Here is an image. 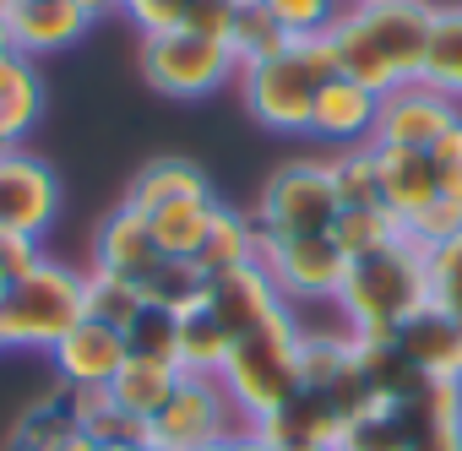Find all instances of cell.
<instances>
[{
    "instance_id": "18",
    "label": "cell",
    "mask_w": 462,
    "mask_h": 451,
    "mask_svg": "<svg viewBox=\"0 0 462 451\" xmlns=\"http://www.w3.org/2000/svg\"><path fill=\"white\" fill-rule=\"evenodd\" d=\"M289 299L273 289V278L251 262V267H240V272H223V278H212L207 283V310L235 332V337H245V332H256L262 321H273L278 310H283Z\"/></svg>"
},
{
    "instance_id": "7",
    "label": "cell",
    "mask_w": 462,
    "mask_h": 451,
    "mask_svg": "<svg viewBox=\"0 0 462 451\" xmlns=\"http://www.w3.org/2000/svg\"><path fill=\"white\" fill-rule=\"evenodd\" d=\"M142 77L169 98H207L240 77V60L223 33L163 28V33H142Z\"/></svg>"
},
{
    "instance_id": "1",
    "label": "cell",
    "mask_w": 462,
    "mask_h": 451,
    "mask_svg": "<svg viewBox=\"0 0 462 451\" xmlns=\"http://www.w3.org/2000/svg\"><path fill=\"white\" fill-rule=\"evenodd\" d=\"M435 12V0H348L327 28L337 77L370 87L375 98H386L402 82H419L430 60Z\"/></svg>"
},
{
    "instance_id": "44",
    "label": "cell",
    "mask_w": 462,
    "mask_h": 451,
    "mask_svg": "<svg viewBox=\"0 0 462 451\" xmlns=\"http://www.w3.org/2000/svg\"><path fill=\"white\" fill-rule=\"evenodd\" d=\"M17 60H23V55L12 50V39H6V28H0V77H6V71H12Z\"/></svg>"
},
{
    "instance_id": "10",
    "label": "cell",
    "mask_w": 462,
    "mask_h": 451,
    "mask_svg": "<svg viewBox=\"0 0 462 451\" xmlns=\"http://www.w3.org/2000/svg\"><path fill=\"white\" fill-rule=\"evenodd\" d=\"M462 115V104L451 98V93H440L435 82H402V87H392L386 98H381V109H375V136H370V147H402V152H430L440 136H446V125Z\"/></svg>"
},
{
    "instance_id": "22",
    "label": "cell",
    "mask_w": 462,
    "mask_h": 451,
    "mask_svg": "<svg viewBox=\"0 0 462 451\" xmlns=\"http://www.w3.org/2000/svg\"><path fill=\"white\" fill-rule=\"evenodd\" d=\"M190 262H196V272H201L207 283L223 278V272L251 267V262H256V223H251L245 212H235V207H223L217 223H212V235L201 240V251H196Z\"/></svg>"
},
{
    "instance_id": "16",
    "label": "cell",
    "mask_w": 462,
    "mask_h": 451,
    "mask_svg": "<svg viewBox=\"0 0 462 451\" xmlns=\"http://www.w3.org/2000/svg\"><path fill=\"white\" fill-rule=\"evenodd\" d=\"M163 262H169V256L158 251V240H152V229H147V217H142V212H131L125 201L98 223L93 267H104V272H115V278H125V283H136V289H142Z\"/></svg>"
},
{
    "instance_id": "36",
    "label": "cell",
    "mask_w": 462,
    "mask_h": 451,
    "mask_svg": "<svg viewBox=\"0 0 462 451\" xmlns=\"http://www.w3.org/2000/svg\"><path fill=\"white\" fill-rule=\"evenodd\" d=\"M332 451H402V435H397L386 402H375V408H365L359 419H348Z\"/></svg>"
},
{
    "instance_id": "25",
    "label": "cell",
    "mask_w": 462,
    "mask_h": 451,
    "mask_svg": "<svg viewBox=\"0 0 462 451\" xmlns=\"http://www.w3.org/2000/svg\"><path fill=\"white\" fill-rule=\"evenodd\" d=\"M174 386H180V370H174V364H158V359H125V370L109 381V397H115L125 413H136V419L152 424V413L174 397Z\"/></svg>"
},
{
    "instance_id": "32",
    "label": "cell",
    "mask_w": 462,
    "mask_h": 451,
    "mask_svg": "<svg viewBox=\"0 0 462 451\" xmlns=\"http://www.w3.org/2000/svg\"><path fill=\"white\" fill-rule=\"evenodd\" d=\"M125 343H131V359H158L180 370V316L174 310L142 305V316L125 327Z\"/></svg>"
},
{
    "instance_id": "21",
    "label": "cell",
    "mask_w": 462,
    "mask_h": 451,
    "mask_svg": "<svg viewBox=\"0 0 462 451\" xmlns=\"http://www.w3.org/2000/svg\"><path fill=\"white\" fill-rule=\"evenodd\" d=\"M185 196H212L207 174H201L190 158H152L147 169H136V179H131V190H125V207L147 217V212H158V207H169V201H185Z\"/></svg>"
},
{
    "instance_id": "15",
    "label": "cell",
    "mask_w": 462,
    "mask_h": 451,
    "mask_svg": "<svg viewBox=\"0 0 462 451\" xmlns=\"http://www.w3.org/2000/svg\"><path fill=\"white\" fill-rule=\"evenodd\" d=\"M375 109H381V98H375L370 87H359V82H348V77H332V82H321V93H316V109H310V131H305V136L327 142L332 152L370 147V136H375Z\"/></svg>"
},
{
    "instance_id": "9",
    "label": "cell",
    "mask_w": 462,
    "mask_h": 451,
    "mask_svg": "<svg viewBox=\"0 0 462 451\" xmlns=\"http://www.w3.org/2000/svg\"><path fill=\"white\" fill-rule=\"evenodd\" d=\"M256 267L273 278L283 299H316L337 305V289L348 278V256L332 235H305V240H273L256 235Z\"/></svg>"
},
{
    "instance_id": "38",
    "label": "cell",
    "mask_w": 462,
    "mask_h": 451,
    "mask_svg": "<svg viewBox=\"0 0 462 451\" xmlns=\"http://www.w3.org/2000/svg\"><path fill=\"white\" fill-rule=\"evenodd\" d=\"M430 169H435V179H440V196H451V201H462V115L446 125V136L430 147Z\"/></svg>"
},
{
    "instance_id": "46",
    "label": "cell",
    "mask_w": 462,
    "mask_h": 451,
    "mask_svg": "<svg viewBox=\"0 0 462 451\" xmlns=\"http://www.w3.org/2000/svg\"><path fill=\"white\" fill-rule=\"evenodd\" d=\"M6 152H17V142H12L6 131H0V158H6Z\"/></svg>"
},
{
    "instance_id": "19",
    "label": "cell",
    "mask_w": 462,
    "mask_h": 451,
    "mask_svg": "<svg viewBox=\"0 0 462 451\" xmlns=\"http://www.w3.org/2000/svg\"><path fill=\"white\" fill-rule=\"evenodd\" d=\"M370 152H375V174H381V201L402 223L440 201V179L430 169V152H402V147H370Z\"/></svg>"
},
{
    "instance_id": "29",
    "label": "cell",
    "mask_w": 462,
    "mask_h": 451,
    "mask_svg": "<svg viewBox=\"0 0 462 451\" xmlns=\"http://www.w3.org/2000/svg\"><path fill=\"white\" fill-rule=\"evenodd\" d=\"M82 294H88V321H104L115 332H125L142 316V305H147L136 283H125V278H115L104 267H88L82 272Z\"/></svg>"
},
{
    "instance_id": "37",
    "label": "cell",
    "mask_w": 462,
    "mask_h": 451,
    "mask_svg": "<svg viewBox=\"0 0 462 451\" xmlns=\"http://www.w3.org/2000/svg\"><path fill=\"white\" fill-rule=\"evenodd\" d=\"M402 235H408V240H419V245H446V240H457V235H462V201L440 196L435 207H424L419 217H408V223H402Z\"/></svg>"
},
{
    "instance_id": "34",
    "label": "cell",
    "mask_w": 462,
    "mask_h": 451,
    "mask_svg": "<svg viewBox=\"0 0 462 451\" xmlns=\"http://www.w3.org/2000/svg\"><path fill=\"white\" fill-rule=\"evenodd\" d=\"M430 305L462 327V235L446 245H430Z\"/></svg>"
},
{
    "instance_id": "30",
    "label": "cell",
    "mask_w": 462,
    "mask_h": 451,
    "mask_svg": "<svg viewBox=\"0 0 462 451\" xmlns=\"http://www.w3.org/2000/svg\"><path fill=\"white\" fill-rule=\"evenodd\" d=\"M424 82H435L440 93H451V98L462 104V6H440V12H435Z\"/></svg>"
},
{
    "instance_id": "13",
    "label": "cell",
    "mask_w": 462,
    "mask_h": 451,
    "mask_svg": "<svg viewBox=\"0 0 462 451\" xmlns=\"http://www.w3.org/2000/svg\"><path fill=\"white\" fill-rule=\"evenodd\" d=\"M125 359H131L125 332H115V327H104V321H88V316H82V321L55 343V354H50L60 386H109V381L125 370Z\"/></svg>"
},
{
    "instance_id": "27",
    "label": "cell",
    "mask_w": 462,
    "mask_h": 451,
    "mask_svg": "<svg viewBox=\"0 0 462 451\" xmlns=\"http://www.w3.org/2000/svg\"><path fill=\"white\" fill-rule=\"evenodd\" d=\"M44 115V82L33 71V60L23 55L6 77H0V131H6L12 142H23Z\"/></svg>"
},
{
    "instance_id": "11",
    "label": "cell",
    "mask_w": 462,
    "mask_h": 451,
    "mask_svg": "<svg viewBox=\"0 0 462 451\" xmlns=\"http://www.w3.org/2000/svg\"><path fill=\"white\" fill-rule=\"evenodd\" d=\"M60 217V179L44 158L33 152H6L0 158V235L17 240H44L50 223Z\"/></svg>"
},
{
    "instance_id": "35",
    "label": "cell",
    "mask_w": 462,
    "mask_h": 451,
    "mask_svg": "<svg viewBox=\"0 0 462 451\" xmlns=\"http://www.w3.org/2000/svg\"><path fill=\"white\" fill-rule=\"evenodd\" d=\"M262 6L283 23L289 39H316L337 23V12L348 6V0H262Z\"/></svg>"
},
{
    "instance_id": "23",
    "label": "cell",
    "mask_w": 462,
    "mask_h": 451,
    "mask_svg": "<svg viewBox=\"0 0 462 451\" xmlns=\"http://www.w3.org/2000/svg\"><path fill=\"white\" fill-rule=\"evenodd\" d=\"M228 348H235V332L207 310V299L180 316V370L185 375H223Z\"/></svg>"
},
{
    "instance_id": "24",
    "label": "cell",
    "mask_w": 462,
    "mask_h": 451,
    "mask_svg": "<svg viewBox=\"0 0 462 451\" xmlns=\"http://www.w3.org/2000/svg\"><path fill=\"white\" fill-rule=\"evenodd\" d=\"M228 50H235V60H240V71L245 66H262V60H273V55H283L289 50V33H283V23L262 6V0H240L235 12H228Z\"/></svg>"
},
{
    "instance_id": "4",
    "label": "cell",
    "mask_w": 462,
    "mask_h": 451,
    "mask_svg": "<svg viewBox=\"0 0 462 451\" xmlns=\"http://www.w3.org/2000/svg\"><path fill=\"white\" fill-rule=\"evenodd\" d=\"M337 77V55H332V39L316 33V39H289L283 55L262 60V66H245L235 82H240V98H245V115L267 131H283V136H305L310 131V109H316V93L321 82Z\"/></svg>"
},
{
    "instance_id": "43",
    "label": "cell",
    "mask_w": 462,
    "mask_h": 451,
    "mask_svg": "<svg viewBox=\"0 0 462 451\" xmlns=\"http://www.w3.org/2000/svg\"><path fill=\"white\" fill-rule=\"evenodd\" d=\"M120 6H125V0H82V12H88L93 23H104V17H115Z\"/></svg>"
},
{
    "instance_id": "45",
    "label": "cell",
    "mask_w": 462,
    "mask_h": 451,
    "mask_svg": "<svg viewBox=\"0 0 462 451\" xmlns=\"http://www.w3.org/2000/svg\"><path fill=\"white\" fill-rule=\"evenodd\" d=\"M6 294H12V272L0 267V305H6Z\"/></svg>"
},
{
    "instance_id": "39",
    "label": "cell",
    "mask_w": 462,
    "mask_h": 451,
    "mask_svg": "<svg viewBox=\"0 0 462 451\" xmlns=\"http://www.w3.org/2000/svg\"><path fill=\"white\" fill-rule=\"evenodd\" d=\"M190 6H196V0H125L120 12H125L142 33H163V28H185Z\"/></svg>"
},
{
    "instance_id": "3",
    "label": "cell",
    "mask_w": 462,
    "mask_h": 451,
    "mask_svg": "<svg viewBox=\"0 0 462 451\" xmlns=\"http://www.w3.org/2000/svg\"><path fill=\"white\" fill-rule=\"evenodd\" d=\"M305 327L294 321V310L283 305L273 321H262L256 332L235 337V348H228V364H223V391L228 402L240 408V419L256 429L262 419L283 413L300 386H305Z\"/></svg>"
},
{
    "instance_id": "6",
    "label": "cell",
    "mask_w": 462,
    "mask_h": 451,
    "mask_svg": "<svg viewBox=\"0 0 462 451\" xmlns=\"http://www.w3.org/2000/svg\"><path fill=\"white\" fill-rule=\"evenodd\" d=\"M337 212L343 201H337L327 158H289L267 174L251 223L256 235H273V240H305V235H332Z\"/></svg>"
},
{
    "instance_id": "12",
    "label": "cell",
    "mask_w": 462,
    "mask_h": 451,
    "mask_svg": "<svg viewBox=\"0 0 462 451\" xmlns=\"http://www.w3.org/2000/svg\"><path fill=\"white\" fill-rule=\"evenodd\" d=\"M402 451H462V381H419L386 402Z\"/></svg>"
},
{
    "instance_id": "17",
    "label": "cell",
    "mask_w": 462,
    "mask_h": 451,
    "mask_svg": "<svg viewBox=\"0 0 462 451\" xmlns=\"http://www.w3.org/2000/svg\"><path fill=\"white\" fill-rule=\"evenodd\" d=\"M392 343L402 348V359H408L424 381H462V327H457L446 310L424 305L419 316H408V321L392 332Z\"/></svg>"
},
{
    "instance_id": "28",
    "label": "cell",
    "mask_w": 462,
    "mask_h": 451,
    "mask_svg": "<svg viewBox=\"0 0 462 451\" xmlns=\"http://www.w3.org/2000/svg\"><path fill=\"white\" fill-rule=\"evenodd\" d=\"M332 240L343 245V256H370L392 240H402V217L392 207H343L337 223H332Z\"/></svg>"
},
{
    "instance_id": "5",
    "label": "cell",
    "mask_w": 462,
    "mask_h": 451,
    "mask_svg": "<svg viewBox=\"0 0 462 451\" xmlns=\"http://www.w3.org/2000/svg\"><path fill=\"white\" fill-rule=\"evenodd\" d=\"M88 316L82 272L66 262H39L28 278L12 283L0 305V348H28V354H55V343Z\"/></svg>"
},
{
    "instance_id": "26",
    "label": "cell",
    "mask_w": 462,
    "mask_h": 451,
    "mask_svg": "<svg viewBox=\"0 0 462 451\" xmlns=\"http://www.w3.org/2000/svg\"><path fill=\"white\" fill-rule=\"evenodd\" d=\"M77 435V419H71V397L66 386L44 391L23 419H17V435H12V451H60L66 440Z\"/></svg>"
},
{
    "instance_id": "47",
    "label": "cell",
    "mask_w": 462,
    "mask_h": 451,
    "mask_svg": "<svg viewBox=\"0 0 462 451\" xmlns=\"http://www.w3.org/2000/svg\"><path fill=\"white\" fill-rule=\"evenodd\" d=\"M223 6H240V0H223Z\"/></svg>"
},
{
    "instance_id": "8",
    "label": "cell",
    "mask_w": 462,
    "mask_h": 451,
    "mask_svg": "<svg viewBox=\"0 0 462 451\" xmlns=\"http://www.w3.org/2000/svg\"><path fill=\"white\" fill-rule=\"evenodd\" d=\"M245 429L251 424L228 402L217 375H185L180 370L174 397L152 413V451H207V446H223Z\"/></svg>"
},
{
    "instance_id": "33",
    "label": "cell",
    "mask_w": 462,
    "mask_h": 451,
    "mask_svg": "<svg viewBox=\"0 0 462 451\" xmlns=\"http://www.w3.org/2000/svg\"><path fill=\"white\" fill-rule=\"evenodd\" d=\"M327 169H332V185H337V201H343V207H386V201H381V174H375V152H370V147L332 152Z\"/></svg>"
},
{
    "instance_id": "31",
    "label": "cell",
    "mask_w": 462,
    "mask_h": 451,
    "mask_svg": "<svg viewBox=\"0 0 462 451\" xmlns=\"http://www.w3.org/2000/svg\"><path fill=\"white\" fill-rule=\"evenodd\" d=\"M142 299H147V305H163V310H174V316H185V310H196V305L207 299V278L196 272V262L169 256V262L142 283Z\"/></svg>"
},
{
    "instance_id": "41",
    "label": "cell",
    "mask_w": 462,
    "mask_h": 451,
    "mask_svg": "<svg viewBox=\"0 0 462 451\" xmlns=\"http://www.w3.org/2000/svg\"><path fill=\"white\" fill-rule=\"evenodd\" d=\"M207 451H267V440H262L256 429H245V435H235V440H223V446H207Z\"/></svg>"
},
{
    "instance_id": "2",
    "label": "cell",
    "mask_w": 462,
    "mask_h": 451,
    "mask_svg": "<svg viewBox=\"0 0 462 451\" xmlns=\"http://www.w3.org/2000/svg\"><path fill=\"white\" fill-rule=\"evenodd\" d=\"M424 305H430V245L408 235L370 256H354L337 289V310L354 337H392Z\"/></svg>"
},
{
    "instance_id": "42",
    "label": "cell",
    "mask_w": 462,
    "mask_h": 451,
    "mask_svg": "<svg viewBox=\"0 0 462 451\" xmlns=\"http://www.w3.org/2000/svg\"><path fill=\"white\" fill-rule=\"evenodd\" d=\"M60 451H152V446H93V440H88V435L77 429V435H71V440H66Z\"/></svg>"
},
{
    "instance_id": "14",
    "label": "cell",
    "mask_w": 462,
    "mask_h": 451,
    "mask_svg": "<svg viewBox=\"0 0 462 451\" xmlns=\"http://www.w3.org/2000/svg\"><path fill=\"white\" fill-rule=\"evenodd\" d=\"M0 28H6V39H12L17 55L33 60V55L77 44L93 28V17L82 12V0H12L6 17H0Z\"/></svg>"
},
{
    "instance_id": "20",
    "label": "cell",
    "mask_w": 462,
    "mask_h": 451,
    "mask_svg": "<svg viewBox=\"0 0 462 451\" xmlns=\"http://www.w3.org/2000/svg\"><path fill=\"white\" fill-rule=\"evenodd\" d=\"M217 212H223V201H217V196H185V201H169V207L147 212V229H152V240H158V251H163V256L190 262V256L201 251V240L212 235Z\"/></svg>"
},
{
    "instance_id": "40",
    "label": "cell",
    "mask_w": 462,
    "mask_h": 451,
    "mask_svg": "<svg viewBox=\"0 0 462 451\" xmlns=\"http://www.w3.org/2000/svg\"><path fill=\"white\" fill-rule=\"evenodd\" d=\"M39 262H44L39 240H17V235H0V267L12 272V283H17V278H28V272H33Z\"/></svg>"
}]
</instances>
